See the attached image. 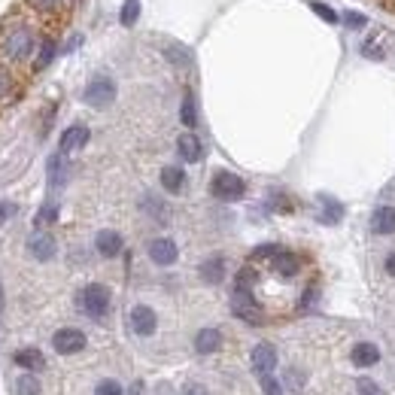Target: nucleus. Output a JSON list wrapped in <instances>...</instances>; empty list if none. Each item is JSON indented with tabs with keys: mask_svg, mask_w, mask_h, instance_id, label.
Listing matches in <instances>:
<instances>
[{
	"mask_svg": "<svg viewBox=\"0 0 395 395\" xmlns=\"http://www.w3.org/2000/svg\"><path fill=\"white\" fill-rule=\"evenodd\" d=\"M36 36L25 22H13L9 27L0 31V58L6 64H22L34 55Z\"/></svg>",
	"mask_w": 395,
	"mask_h": 395,
	"instance_id": "f257e3e1",
	"label": "nucleus"
},
{
	"mask_svg": "<svg viewBox=\"0 0 395 395\" xmlns=\"http://www.w3.org/2000/svg\"><path fill=\"white\" fill-rule=\"evenodd\" d=\"M79 304H82V310H86L91 319H104L107 310H109V289L100 286V283H91V286L82 289Z\"/></svg>",
	"mask_w": 395,
	"mask_h": 395,
	"instance_id": "f03ea898",
	"label": "nucleus"
},
{
	"mask_svg": "<svg viewBox=\"0 0 395 395\" xmlns=\"http://www.w3.org/2000/svg\"><path fill=\"white\" fill-rule=\"evenodd\" d=\"M82 98H86L88 107L104 109V107L113 104V98H116V82L109 79V76H95L86 86V91H82Z\"/></svg>",
	"mask_w": 395,
	"mask_h": 395,
	"instance_id": "7ed1b4c3",
	"label": "nucleus"
},
{
	"mask_svg": "<svg viewBox=\"0 0 395 395\" xmlns=\"http://www.w3.org/2000/svg\"><path fill=\"white\" fill-rule=\"evenodd\" d=\"M210 192L219 198V201H241L243 192H246V182L237 177V173H228V170H219L213 182H210Z\"/></svg>",
	"mask_w": 395,
	"mask_h": 395,
	"instance_id": "20e7f679",
	"label": "nucleus"
},
{
	"mask_svg": "<svg viewBox=\"0 0 395 395\" xmlns=\"http://www.w3.org/2000/svg\"><path fill=\"white\" fill-rule=\"evenodd\" d=\"M232 310H234V316L246 319V323H262L259 301L253 298V289H241V286H234V292H232Z\"/></svg>",
	"mask_w": 395,
	"mask_h": 395,
	"instance_id": "39448f33",
	"label": "nucleus"
},
{
	"mask_svg": "<svg viewBox=\"0 0 395 395\" xmlns=\"http://www.w3.org/2000/svg\"><path fill=\"white\" fill-rule=\"evenodd\" d=\"M128 323H131L134 335L149 337V335H155V326H159V316H155V310H152V307L137 304V307H131V314H128Z\"/></svg>",
	"mask_w": 395,
	"mask_h": 395,
	"instance_id": "423d86ee",
	"label": "nucleus"
},
{
	"mask_svg": "<svg viewBox=\"0 0 395 395\" xmlns=\"http://www.w3.org/2000/svg\"><path fill=\"white\" fill-rule=\"evenodd\" d=\"M52 347H55V350H58L61 356H73V353L86 350V335H82L79 328H61V332H55Z\"/></svg>",
	"mask_w": 395,
	"mask_h": 395,
	"instance_id": "0eeeda50",
	"label": "nucleus"
},
{
	"mask_svg": "<svg viewBox=\"0 0 395 395\" xmlns=\"http://www.w3.org/2000/svg\"><path fill=\"white\" fill-rule=\"evenodd\" d=\"M177 243L170 241V237H155V241L149 243V259L155 265H161V268H168V265L177 262Z\"/></svg>",
	"mask_w": 395,
	"mask_h": 395,
	"instance_id": "6e6552de",
	"label": "nucleus"
},
{
	"mask_svg": "<svg viewBox=\"0 0 395 395\" xmlns=\"http://www.w3.org/2000/svg\"><path fill=\"white\" fill-rule=\"evenodd\" d=\"M27 253H31L36 262H49L55 255V237L46 232H34L27 237Z\"/></svg>",
	"mask_w": 395,
	"mask_h": 395,
	"instance_id": "1a4fd4ad",
	"label": "nucleus"
},
{
	"mask_svg": "<svg viewBox=\"0 0 395 395\" xmlns=\"http://www.w3.org/2000/svg\"><path fill=\"white\" fill-rule=\"evenodd\" d=\"M253 368L255 374H271L274 368H277V350H274L271 344H255L253 347Z\"/></svg>",
	"mask_w": 395,
	"mask_h": 395,
	"instance_id": "9d476101",
	"label": "nucleus"
},
{
	"mask_svg": "<svg viewBox=\"0 0 395 395\" xmlns=\"http://www.w3.org/2000/svg\"><path fill=\"white\" fill-rule=\"evenodd\" d=\"M201 280L210 283V286H219V283L225 280V259L222 255H213V259H207L201 265Z\"/></svg>",
	"mask_w": 395,
	"mask_h": 395,
	"instance_id": "9b49d317",
	"label": "nucleus"
},
{
	"mask_svg": "<svg viewBox=\"0 0 395 395\" xmlns=\"http://www.w3.org/2000/svg\"><path fill=\"white\" fill-rule=\"evenodd\" d=\"M86 140H88V128L86 125H70L67 131L61 134V155L79 149V146H86Z\"/></svg>",
	"mask_w": 395,
	"mask_h": 395,
	"instance_id": "f8f14e48",
	"label": "nucleus"
},
{
	"mask_svg": "<svg viewBox=\"0 0 395 395\" xmlns=\"http://www.w3.org/2000/svg\"><path fill=\"white\" fill-rule=\"evenodd\" d=\"M371 232L374 234H395V207H380L371 216Z\"/></svg>",
	"mask_w": 395,
	"mask_h": 395,
	"instance_id": "ddd939ff",
	"label": "nucleus"
},
{
	"mask_svg": "<svg viewBox=\"0 0 395 395\" xmlns=\"http://www.w3.org/2000/svg\"><path fill=\"white\" fill-rule=\"evenodd\" d=\"M95 246H98V253L104 255V259H113V255L122 253V237H119L116 232H100L95 237Z\"/></svg>",
	"mask_w": 395,
	"mask_h": 395,
	"instance_id": "4468645a",
	"label": "nucleus"
},
{
	"mask_svg": "<svg viewBox=\"0 0 395 395\" xmlns=\"http://www.w3.org/2000/svg\"><path fill=\"white\" fill-rule=\"evenodd\" d=\"M219 347H222V335H219V328H204V332H198V337H195V350H198L201 356L216 353Z\"/></svg>",
	"mask_w": 395,
	"mask_h": 395,
	"instance_id": "2eb2a0df",
	"label": "nucleus"
},
{
	"mask_svg": "<svg viewBox=\"0 0 395 395\" xmlns=\"http://www.w3.org/2000/svg\"><path fill=\"white\" fill-rule=\"evenodd\" d=\"M161 186L173 192V195H180L182 189H186V173L177 164H168V168H161Z\"/></svg>",
	"mask_w": 395,
	"mask_h": 395,
	"instance_id": "dca6fc26",
	"label": "nucleus"
},
{
	"mask_svg": "<svg viewBox=\"0 0 395 395\" xmlns=\"http://www.w3.org/2000/svg\"><path fill=\"white\" fill-rule=\"evenodd\" d=\"M177 149H180V155H182V159H186L189 164H195V161L201 159V152H204V149H201V140H198L195 134H180Z\"/></svg>",
	"mask_w": 395,
	"mask_h": 395,
	"instance_id": "f3484780",
	"label": "nucleus"
},
{
	"mask_svg": "<svg viewBox=\"0 0 395 395\" xmlns=\"http://www.w3.org/2000/svg\"><path fill=\"white\" fill-rule=\"evenodd\" d=\"M274 268H277L280 277H295V274L301 271V262H298V255H295V253L280 250V253H277V259H274Z\"/></svg>",
	"mask_w": 395,
	"mask_h": 395,
	"instance_id": "a211bd4d",
	"label": "nucleus"
},
{
	"mask_svg": "<svg viewBox=\"0 0 395 395\" xmlns=\"http://www.w3.org/2000/svg\"><path fill=\"white\" fill-rule=\"evenodd\" d=\"M13 359H15V365H22V368H27V371H43V365H46L43 353L34 350V347H25V350H18Z\"/></svg>",
	"mask_w": 395,
	"mask_h": 395,
	"instance_id": "6ab92c4d",
	"label": "nucleus"
},
{
	"mask_svg": "<svg viewBox=\"0 0 395 395\" xmlns=\"http://www.w3.org/2000/svg\"><path fill=\"white\" fill-rule=\"evenodd\" d=\"M377 359H380V350L374 344H356L353 347V362L359 365V368H371Z\"/></svg>",
	"mask_w": 395,
	"mask_h": 395,
	"instance_id": "aec40b11",
	"label": "nucleus"
},
{
	"mask_svg": "<svg viewBox=\"0 0 395 395\" xmlns=\"http://www.w3.org/2000/svg\"><path fill=\"white\" fill-rule=\"evenodd\" d=\"M323 201V222H341L344 219V207L337 204V201H332V198H319Z\"/></svg>",
	"mask_w": 395,
	"mask_h": 395,
	"instance_id": "412c9836",
	"label": "nucleus"
},
{
	"mask_svg": "<svg viewBox=\"0 0 395 395\" xmlns=\"http://www.w3.org/2000/svg\"><path fill=\"white\" fill-rule=\"evenodd\" d=\"M180 119H182V125H186V128H195V122H198V113H195V98H192V95H186V98H182Z\"/></svg>",
	"mask_w": 395,
	"mask_h": 395,
	"instance_id": "4be33fe9",
	"label": "nucleus"
},
{
	"mask_svg": "<svg viewBox=\"0 0 395 395\" xmlns=\"http://www.w3.org/2000/svg\"><path fill=\"white\" fill-rule=\"evenodd\" d=\"M15 392L18 395H40V380L34 374H25V377L15 380Z\"/></svg>",
	"mask_w": 395,
	"mask_h": 395,
	"instance_id": "5701e85b",
	"label": "nucleus"
},
{
	"mask_svg": "<svg viewBox=\"0 0 395 395\" xmlns=\"http://www.w3.org/2000/svg\"><path fill=\"white\" fill-rule=\"evenodd\" d=\"M137 15H140V0H125L122 6V15H119V22H122L125 27H131L137 22Z\"/></svg>",
	"mask_w": 395,
	"mask_h": 395,
	"instance_id": "b1692460",
	"label": "nucleus"
},
{
	"mask_svg": "<svg viewBox=\"0 0 395 395\" xmlns=\"http://www.w3.org/2000/svg\"><path fill=\"white\" fill-rule=\"evenodd\" d=\"M52 58H55V43H52V40H43V46H40V55H36V70L49 67V64H52Z\"/></svg>",
	"mask_w": 395,
	"mask_h": 395,
	"instance_id": "393cba45",
	"label": "nucleus"
},
{
	"mask_svg": "<svg viewBox=\"0 0 395 395\" xmlns=\"http://www.w3.org/2000/svg\"><path fill=\"white\" fill-rule=\"evenodd\" d=\"M277 253H280L277 243H262L253 250V259H277Z\"/></svg>",
	"mask_w": 395,
	"mask_h": 395,
	"instance_id": "a878e982",
	"label": "nucleus"
},
{
	"mask_svg": "<svg viewBox=\"0 0 395 395\" xmlns=\"http://www.w3.org/2000/svg\"><path fill=\"white\" fill-rule=\"evenodd\" d=\"M27 6L36 9V13H55L61 6V0H27Z\"/></svg>",
	"mask_w": 395,
	"mask_h": 395,
	"instance_id": "bb28decb",
	"label": "nucleus"
},
{
	"mask_svg": "<svg viewBox=\"0 0 395 395\" xmlns=\"http://www.w3.org/2000/svg\"><path fill=\"white\" fill-rule=\"evenodd\" d=\"M95 395H122V383H116V380H100L98 389H95Z\"/></svg>",
	"mask_w": 395,
	"mask_h": 395,
	"instance_id": "cd10ccee",
	"label": "nucleus"
},
{
	"mask_svg": "<svg viewBox=\"0 0 395 395\" xmlns=\"http://www.w3.org/2000/svg\"><path fill=\"white\" fill-rule=\"evenodd\" d=\"M262 389H265V395H283V383L274 380L271 374H262Z\"/></svg>",
	"mask_w": 395,
	"mask_h": 395,
	"instance_id": "c85d7f7f",
	"label": "nucleus"
},
{
	"mask_svg": "<svg viewBox=\"0 0 395 395\" xmlns=\"http://www.w3.org/2000/svg\"><path fill=\"white\" fill-rule=\"evenodd\" d=\"M310 9H314V13L323 18V22H332V25L337 22V13H335L332 6H326V4H310Z\"/></svg>",
	"mask_w": 395,
	"mask_h": 395,
	"instance_id": "c756f323",
	"label": "nucleus"
},
{
	"mask_svg": "<svg viewBox=\"0 0 395 395\" xmlns=\"http://www.w3.org/2000/svg\"><path fill=\"white\" fill-rule=\"evenodd\" d=\"M9 88H13V73H9L6 64H0V98H6Z\"/></svg>",
	"mask_w": 395,
	"mask_h": 395,
	"instance_id": "7c9ffc66",
	"label": "nucleus"
},
{
	"mask_svg": "<svg viewBox=\"0 0 395 395\" xmlns=\"http://www.w3.org/2000/svg\"><path fill=\"white\" fill-rule=\"evenodd\" d=\"M362 55H365V58H371V61H380L383 58V46L368 40V43H362Z\"/></svg>",
	"mask_w": 395,
	"mask_h": 395,
	"instance_id": "2f4dec72",
	"label": "nucleus"
},
{
	"mask_svg": "<svg viewBox=\"0 0 395 395\" xmlns=\"http://www.w3.org/2000/svg\"><path fill=\"white\" fill-rule=\"evenodd\" d=\"M253 283H255V271H253V268H241V274H237V283H234V286L253 289Z\"/></svg>",
	"mask_w": 395,
	"mask_h": 395,
	"instance_id": "473e14b6",
	"label": "nucleus"
},
{
	"mask_svg": "<svg viewBox=\"0 0 395 395\" xmlns=\"http://www.w3.org/2000/svg\"><path fill=\"white\" fill-rule=\"evenodd\" d=\"M168 52H170V61L173 64H189V58H192V55L186 49H180V46H168Z\"/></svg>",
	"mask_w": 395,
	"mask_h": 395,
	"instance_id": "72a5a7b5",
	"label": "nucleus"
},
{
	"mask_svg": "<svg viewBox=\"0 0 395 395\" xmlns=\"http://www.w3.org/2000/svg\"><path fill=\"white\" fill-rule=\"evenodd\" d=\"M58 219V207L55 204H46L43 210H40V216H36V222H55Z\"/></svg>",
	"mask_w": 395,
	"mask_h": 395,
	"instance_id": "f704fd0d",
	"label": "nucleus"
},
{
	"mask_svg": "<svg viewBox=\"0 0 395 395\" xmlns=\"http://www.w3.org/2000/svg\"><path fill=\"white\" fill-rule=\"evenodd\" d=\"M356 389H359L362 395H380V389L374 387V380H368V377H362V380H356Z\"/></svg>",
	"mask_w": 395,
	"mask_h": 395,
	"instance_id": "c9c22d12",
	"label": "nucleus"
},
{
	"mask_svg": "<svg viewBox=\"0 0 395 395\" xmlns=\"http://www.w3.org/2000/svg\"><path fill=\"white\" fill-rule=\"evenodd\" d=\"M180 395H207V389L201 387V383H186V387H182V392Z\"/></svg>",
	"mask_w": 395,
	"mask_h": 395,
	"instance_id": "e433bc0d",
	"label": "nucleus"
},
{
	"mask_svg": "<svg viewBox=\"0 0 395 395\" xmlns=\"http://www.w3.org/2000/svg\"><path fill=\"white\" fill-rule=\"evenodd\" d=\"M347 25H350V27H362V25H365V15H359V13H347Z\"/></svg>",
	"mask_w": 395,
	"mask_h": 395,
	"instance_id": "4c0bfd02",
	"label": "nucleus"
},
{
	"mask_svg": "<svg viewBox=\"0 0 395 395\" xmlns=\"http://www.w3.org/2000/svg\"><path fill=\"white\" fill-rule=\"evenodd\" d=\"M387 274H389V277H395V253L387 255Z\"/></svg>",
	"mask_w": 395,
	"mask_h": 395,
	"instance_id": "58836bf2",
	"label": "nucleus"
},
{
	"mask_svg": "<svg viewBox=\"0 0 395 395\" xmlns=\"http://www.w3.org/2000/svg\"><path fill=\"white\" fill-rule=\"evenodd\" d=\"M6 213H9V204H0V219H4Z\"/></svg>",
	"mask_w": 395,
	"mask_h": 395,
	"instance_id": "ea45409f",
	"label": "nucleus"
},
{
	"mask_svg": "<svg viewBox=\"0 0 395 395\" xmlns=\"http://www.w3.org/2000/svg\"><path fill=\"white\" fill-rule=\"evenodd\" d=\"M0 307H4V292H0Z\"/></svg>",
	"mask_w": 395,
	"mask_h": 395,
	"instance_id": "a19ab883",
	"label": "nucleus"
}]
</instances>
